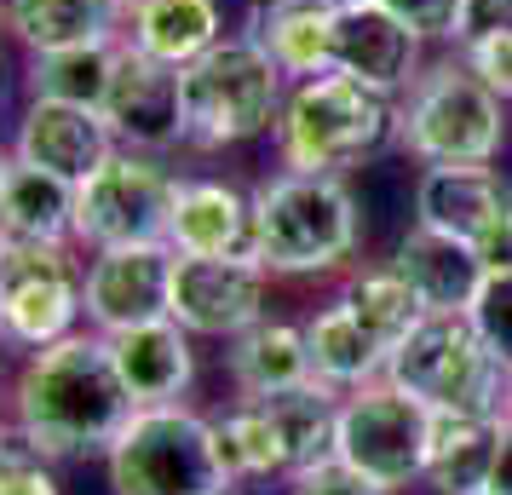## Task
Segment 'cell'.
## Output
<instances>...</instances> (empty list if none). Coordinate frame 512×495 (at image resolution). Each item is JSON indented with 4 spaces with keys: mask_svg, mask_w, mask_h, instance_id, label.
<instances>
[{
    "mask_svg": "<svg viewBox=\"0 0 512 495\" xmlns=\"http://www.w3.org/2000/svg\"><path fill=\"white\" fill-rule=\"evenodd\" d=\"M35 242H75V185L12 156L0 173V248Z\"/></svg>",
    "mask_w": 512,
    "mask_h": 495,
    "instance_id": "obj_21",
    "label": "cell"
},
{
    "mask_svg": "<svg viewBox=\"0 0 512 495\" xmlns=\"http://www.w3.org/2000/svg\"><path fill=\"white\" fill-rule=\"evenodd\" d=\"M420 52H426V41L397 18L386 0H346V6H334V70H346L357 81L380 87V93L403 98L420 75Z\"/></svg>",
    "mask_w": 512,
    "mask_h": 495,
    "instance_id": "obj_14",
    "label": "cell"
},
{
    "mask_svg": "<svg viewBox=\"0 0 512 495\" xmlns=\"http://www.w3.org/2000/svg\"><path fill=\"white\" fill-rule=\"evenodd\" d=\"M179 93H185L190 150H231L277 127L288 75L265 58L254 35H225L213 52L179 70Z\"/></svg>",
    "mask_w": 512,
    "mask_h": 495,
    "instance_id": "obj_4",
    "label": "cell"
},
{
    "mask_svg": "<svg viewBox=\"0 0 512 495\" xmlns=\"http://www.w3.org/2000/svg\"><path fill=\"white\" fill-rule=\"evenodd\" d=\"M386 380L426 409H495L507 392V369L495 363L472 311H420V323L397 340Z\"/></svg>",
    "mask_w": 512,
    "mask_h": 495,
    "instance_id": "obj_6",
    "label": "cell"
},
{
    "mask_svg": "<svg viewBox=\"0 0 512 495\" xmlns=\"http://www.w3.org/2000/svg\"><path fill=\"white\" fill-rule=\"evenodd\" d=\"M507 29H512V0H461L449 47H472V41H489V35H507Z\"/></svg>",
    "mask_w": 512,
    "mask_h": 495,
    "instance_id": "obj_34",
    "label": "cell"
},
{
    "mask_svg": "<svg viewBox=\"0 0 512 495\" xmlns=\"http://www.w3.org/2000/svg\"><path fill=\"white\" fill-rule=\"evenodd\" d=\"M340 386H328V380H305V386H288V392H271L265 403V415L277 426L282 438V455H288V478H300V472L323 467L334 461V426H340Z\"/></svg>",
    "mask_w": 512,
    "mask_h": 495,
    "instance_id": "obj_27",
    "label": "cell"
},
{
    "mask_svg": "<svg viewBox=\"0 0 512 495\" xmlns=\"http://www.w3.org/2000/svg\"><path fill=\"white\" fill-rule=\"evenodd\" d=\"M116 495H202L225 490L213 461V421L185 403H144L104 449Z\"/></svg>",
    "mask_w": 512,
    "mask_h": 495,
    "instance_id": "obj_7",
    "label": "cell"
},
{
    "mask_svg": "<svg viewBox=\"0 0 512 495\" xmlns=\"http://www.w3.org/2000/svg\"><path fill=\"white\" fill-rule=\"evenodd\" d=\"M340 300L351 306V317L363 323V329L386 346V363H392L397 340L420 323V294L403 277H397L392 265H363V271H346V288H340Z\"/></svg>",
    "mask_w": 512,
    "mask_h": 495,
    "instance_id": "obj_30",
    "label": "cell"
},
{
    "mask_svg": "<svg viewBox=\"0 0 512 495\" xmlns=\"http://www.w3.org/2000/svg\"><path fill=\"white\" fill-rule=\"evenodd\" d=\"M386 265L415 288L426 311H466L478 300L484 277H489L472 242L443 236V231H432V225H409V231L397 236V248H392Z\"/></svg>",
    "mask_w": 512,
    "mask_h": 495,
    "instance_id": "obj_16",
    "label": "cell"
},
{
    "mask_svg": "<svg viewBox=\"0 0 512 495\" xmlns=\"http://www.w3.org/2000/svg\"><path fill=\"white\" fill-rule=\"evenodd\" d=\"M81 311V265L70 242H35V248H0V340L41 352L52 340L75 334Z\"/></svg>",
    "mask_w": 512,
    "mask_h": 495,
    "instance_id": "obj_10",
    "label": "cell"
},
{
    "mask_svg": "<svg viewBox=\"0 0 512 495\" xmlns=\"http://www.w3.org/2000/svg\"><path fill=\"white\" fill-rule=\"evenodd\" d=\"M202 495H231V490H202Z\"/></svg>",
    "mask_w": 512,
    "mask_h": 495,
    "instance_id": "obj_41",
    "label": "cell"
},
{
    "mask_svg": "<svg viewBox=\"0 0 512 495\" xmlns=\"http://www.w3.org/2000/svg\"><path fill=\"white\" fill-rule=\"evenodd\" d=\"M426 444H432V409L386 375L340 398L334 461L363 472L380 495H403L426 478Z\"/></svg>",
    "mask_w": 512,
    "mask_h": 495,
    "instance_id": "obj_8",
    "label": "cell"
},
{
    "mask_svg": "<svg viewBox=\"0 0 512 495\" xmlns=\"http://www.w3.org/2000/svg\"><path fill=\"white\" fill-rule=\"evenodd\" d=\"M6 162H12V144H0V173H6Z\"/></svg>",
    "mask_w": 512,
    "mask_h": 495,
    "instance_id": "obj_40",
    "label": "cell"
},
{
    "mask_svg": "<svg viewBox=\"0 0 512 495\" xmlns=\"http://www.w3.org/2000/svg\"><path fill=\"white\" fill-rule=\"evenodd\" d=\"M116 127L104 121V110H87V104H52V98H29L24 116H18V133H12V156L29 167H47L58 179H93L98 167L116 156Z\"/></svg>",
    "mask_w": 512,
    "mask_h": 495,
    "instance_id": "obj_15",
    "label": "cell"
},
{
    "mask_svg": "<svg viewBox=\"0 0 512 495\" xmlns=\"http://www.w3.org/2000/svg\"><path fill=\"white\" fill-rule=\"evenodd\" d=\"M501 415L512 421V369H507V392H501Z\"/></svg>",
    "mask_w": 512,
    "mask_h": 495,
    "instance_id": "obj_39",
    "label": "cell"
},
{
    "mask_svg": "<svg viewBox=\"0 0 512 495\" xmlns=\"http://www.w3.org/2000/svg\"><path fill=\"white\" fill-rule=\"evenodd\" d=\"M271 271L248 254H179L167 317L196 340H236L265 317Z\"/></svg>",
    "mask_w": 512,
    "mask_h": 495,
    "instance_id": "obj_11",
    "label": "cell"
},
{
    "mask_svg": "<svg viewBox=\"0 0 512 495\" xmlns=\"http://www.w3.org/2000/svg\"><path fill=\"white\" fill-rule=\"evenodd\" d=\"M466 58V70L484 81L495 98L512 104V29L507 35H489V41H472V47H455Z\"/></svg>",
    "mask_w": 512,
    "mask_h": 495,
    "instance_id": "obj_33",
    "label": "cell"
},
{
    "mask_svg": "<svg viewBox=\"0 0 512 495\" xmlns=\"http://www.w3.org/2000/svg\"><path fill=\"white\" fill-rule=\"evenodd\" d=\"M12 409H18V432L47 461H58V455H104L139 403L121 386L110 340L98 329H75L41 352H29Z\"/></svg>",
    "mask_w": 512,
    "mask_h": 495,
    "instance_id": "obj_1",
    "label": "cell"
},
{
    "mask_svg": "<svg viewBox=\"0 0 512 495\" xmlns=\"http://www.w3.org/2000/svg\"><path fill=\"white\" fill-rule=\"evenodd\" d=\"M282 495H380V490H374L363 472H351L346 461H323V467L288 478V490Z\"/></svg>",
    "mask_w": 512,
    "mask_h": 495,
    "instance_id": "obj_35",
    "label": "cell"
},
{
    "mask_svg": "<svg viewBox=\"0 0 512 495\" xmlns=\"http://www.w3.org/2000/svg\"><path fill=\"white\" fill-rule=\"evenodd\" d=\"M213 461H219L225 490L288 484V455H282V438L259 398H236L225 415H213Z\"/></svg>",
    "mask_w": 512,
    "mask_h": 495,
    "instance_id": "obj_26",
    "label": "cell"
},
{
    "mask_svg": "<svg viewBox=\"0 0 512 495\" xmlns=\"http://www.w3.org/2000/svg\"><path fill=\"white\" fill-rule=\"evenodd\" d=\"M403 150L426 167H495L507 150V98H495L466 70V58H443L415 75V87L397 98Z\"/></svg>",
    "mask_w": 512,
    "mask_h": 495,
    "instance_id": "obj_5",
    "label": "cell"
},
{
    "mask_svg": "<svg viewBox=\"0 0 512 495\" xmlns=\"http://www.w3.org/2000/svg\"><path fill=\"white\" fill-rule=\"evenodd\" d=\"M173 242H121V248H93L81 271V311L98 334H121L133 323L167 317L173 300Z\"/></svg>",
    "mask_w": 512,
    "mask_h": 495,
    "instance_id": "obj_12",
    "label": "cell"
},
{
    "mask_svg": "<svg viewBox=\"0 0 512 495\" xmlns=\"http://www.w3.org/2000/svg\"><path fill=\"white\" fill-rule=\"evenodd\" d=\"M173 254H248L254 260V190H236L231 179H179Z\"/></svg>",
    "mask_w": 512,
    "mask_h": 495,
    "instance_id": "obj_18",
    "label": "cell"
},
{
    "mask_svg": "<svg viewBox=\"0 0 512 495\" xmlns=\"http://www.w3.org/2000/svg\"><path fill=\"white\" fill-rule=\"evenodd\" d=\"M0 495H64L58 472L24 432H0Z\"/></svg>",
    "mask_w": 512,
    "mask_h": 495,
    "instance_id": "obj_31",
    "label": "cell"
},
{
    "mask_svg": "<svg viewBox=\"0 0 512 495\" xmlns=\"http://www.w3.org/2000/svg\"><path fill=\"white\" fill-rule=\"evenodd\" d=\"M363 242V208L346 173L282 167L254 185V260L271 277H346Z\"/></svg>",
    "mask_w": 512,
    "mask_h": 495,
    "instance_id": "obj_2",
    "label": "cell"
},
{
    "mask_svg": "<svg viewBox=\"0 0 512 495\" xmlns=\"http://www.w3.org/2000/svg\"><path fill=\"white\" fill-rule=\"evenodd\" d=\"M133 0H0V24L29 52L81 47V41H121Z\"/></svg>",
    "mask_w": 512,
    "mask_h": 495,
    "instance_id": "obj_24",
    "label": "cell"
},
{
    "mask_svg": "<svg viewBox=\"0 0 512 495\" xmlns=\"http://www.w3.org/2000/svg\"><path fill=\"white\" fill-rule=\"evenodd\" d=\"M0 29H6V24H0Z\"/></svg>",
    "mask_w": 512,
    "mask_h": 495,
    "instance_id": "obj_43",
    "label": "cell"
},
{
    "mask_svg": "<svg viewBox=\"0 0 512 495\" xmlns=\"http://www.w3.org/2000/svg\"><path fill=\"white\" fill-rule=\"evenodd\" d=\"M328 6H346V0H328Z\"/></svg>",
    "mask_w": 512,
    "mask_h": 495,
    "instance_id": "obj_42",
    "label": "cell"
},
{
    "mask_svg": "<svg viewBox=\"0 0 512 495\" xmlns=\"http://www.w3.org/2000/svg\"><path fill=\"white\" fill-rule=\"evenodd\" d=\"M173 202H179V173L162 156L121 144L93 179L75 185V242L87 248L167 242Z\"/></svg>",
    "mask_w": 512,
    "mask_h": 495,
    "instance_id": "obj_9",
    "label": "cell"
},
{
    "mask_svg": "<svg viewBox=\"0 0 512 495\" xmlns=\"http://www.w3.org/2000/svg\"><path fill=\"white\" fill-rule=\"evenodd\" d=\"M472 248H478L484 271H512V208L501 213V219H495V225H489V231L472 242Z\"/></svg>",
    "mask_w": 512,
    "mask_h": 495,
    "instance_id": "obj_37",
    "label": "cell"
},
{
    "mask_svg": "<svg viewBox=\"0 0 512 495\" xmlns=\"http://www.w3.org/2000/svg\"><path fill=\"white\" fill-rule=\"evenodd\" d=\"M512 208V179L501 167H426L415 179V225H432L443 236H478Z\"/></svg>",
    "mask_w": 512,
    "mask_h": 495,
    "instance_id": "obj_17",
    "label": "cell"
},
{
    "mask_svg": "<svg viewBox=\"0 0 512 495\" xmlns=\"http://www.w3.org/2000/svg\"><path fill=\"white\" fill-rule=\"evenodd\" d=\"M305 346H311L317 380L340 386V392H357V386H369V380L386 375V346L351 317V306L340 294L305 317Z\"/></svg>",
    "mask_w": 512,
    "mask_h": 495,
    "instance_id": "obj_28",
    "label": "cell"
},
{
    "mask_svg": "<svg viewBox=\"0 0 512 495\" xmlns=\"http://www.w3.org/2000/svg\"><path fill=\"white\" fill-rule=\"evenodd\" d=\"M386 6L415 29L420 41H449L455 35V12H461V0H386Z\"/></svg>",
    "mask_w": 512,
    "mask_h": 495,
    "instance_id": "obj_36",
    "label": "cell"
},
{
    "mask_svg": "<svg viewBox=\"0 0 512 495\" xmlns=\"http://www.w3.org/2000/svg\"><path fill=\"white\" fill-rule=\"evenodd\" d=\"M472 323L484 334V346L495 352L501 369H512V271H489L484 288H478V300H472Z\"/></svg>",
    "mask_w": 512,
    "mask_h": 495,
    "instance_id": "obj_32",
    "label": "cell"
},
{
    "mask_svg": "<svg viewBox=\"0 0 512 495\" xmlns=\"http://www.w3.org/2000/svg\"><path fill=\"white\" fill-rule=\"evenodd\" d=\"M288 81L334 70V6L328 0H259L248 29Z\"/></svg>",
    "mask_w": 512,
    "mask_h": 495,
    "instance_id": "obj_22",
    "label": "cell"
},
{
    "mask_svg": "<svg viewBox=\"0 0 512 495\" xmlns=\"http://www.w3.org/2000/svg\"><path fill=\"white\" fill-rule=\"evenodd\" d=\"M317 380L311 369V346H305V323H271L259 317L248 334L231 340V386L236 398H271L288 386Z\"/></svg>",
    "mask_w": 512,
    "mask_h": 495,
    "instance_id": "obj_25",
    "label": "cell"
},
{
    "mask_svg": "<svg viewBox=\"0 0 512 495\" xmlns=\"http://www.w3.org/2000/svg\"><path fill=\"white\" fill-rule=\"evenodd\" d=\"M484 495H512V421L501 415V444H495V467H489Z\"/></svg>",
    "mask_w": 512,
    "mask_h": 495,
    "instance_id": "obj_38",
    "label": "cell"
},
{
    "mask_svg": "<svg viewBox=\"0 0 512 495\" xmlns=\"http://www.w3.org/2000/svg\"><path fill=\"white\" fill-rule=\"evenodd\" d=\"M271 139H277V162L294 173H351L403 139V121L392 93L346 70H323L288 87Z\"/></svg>",
    "mask_w": 512,
    "mask_h": 495,
    "instance_id": "obj_3",
    "label": "cell"
},
{
    "mask_svg": "<svg viewBox=\"0 0 512 495\" xmlns=\"http://www.w3.org/2000/svg\"><path fill=\"white\" fill-rule=\"evenodd\" d=\"M495 444H501L495 409H432V444H426L420 484L432 495H484Z\"/></svg>",
    "mask_w": 512,
    "mask_h": 495,
    "instance_id": "obj_20",
    "label": "cell"
},
{
    "mask_svg": "<svg viewBox=\"0 0 512 495\" xmlns=\"http://www.w3.org/2000/svg\"><path fill=\"white\" fill-rule=\"evenodd\" d=\"M110 340V357H116V375L121 386L133 392V403H179L196 380V352L173 317H156V323H133L121 334H104Z\"/></svg>",
    "mask_w": 512,
    "mask_h": 495,
    "instance_id": "obj_19",
    "label": "cell"
},
{
    "mask_svg": "<svg viewBox=\"0 0 512 495\" xmlns=\"http://www.w3.org/2000/svg\"><path fill=\"white\" fill-rule=\"evenodd\" d=\"M104 121L116 127V144L127 150H150L167 156L185 144V93H179V70L139 52L133 41L116 47V75H110V98H104Z\"/></svg>",
    "mask_w": 512,
    "mask_h": 495,
    "instance_id": "obj_13",
    "label": "cell"
},
{
    "mask_svg": "<svg viewBox=\"0 0 512 495\" xmlns=\"http://www.w3.org/2000/svg\"><path fill=\"white\" fill-rule=\"evenodd\" d=\"M116 47L121 41H81V47L29 52V98L104 110V98H110V75H116Z\"/></svg>",
    "mask_w": 512,
    "mask_h": 495,
    "instance_id": "obj_29",
    "label": "cell"
},
{
    "mask_svg": "<svg viewBox=\"0 0 512 495\" xmlns=\"http://www.w3.org/2000/svg\"><path fill=\"white\" fill-rule=\"evenodd\" d=\"M121 41L185 70L225 41V12H219V0H133Z\"/></svg>",
    "mask_w": 512,
    "mask_h": 495,
    "instance_id": "obj_23",
    "label": "cell"
}]
</instances>
